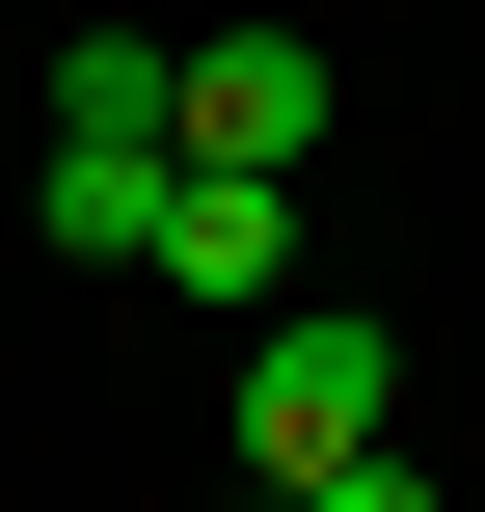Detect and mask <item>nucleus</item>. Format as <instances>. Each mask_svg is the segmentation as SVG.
I'll return each instance as SVG.
<instances>
[{
	"label": "nucleus",
	"instance_id": "obj_2",
	"mask_svg": "<svg viewBox=\"0 0 485 512\" xmlns=\"http://www.w3.org/2000/svg\"><path fill=\"white\" fill-rule=\"evenodd\" d=\"M189 162H324V27H189Z\"/></svg>",
	"mask_w": 485,
	"mask_h": 512
},
{
	"label": "nucleus",
	"instance_id": "obj_3",
	"mask_svg": "<svg viewBox=\"0 0 485 512\" xmlns=\"http://www.w3.org/2000/svg\"><path fill=\"white\" fill-rule=\"evenodd\" d=\"M162 297H189V324H270V297H297V189H270V162H189V189H162Z\"/></svg>",
	"mask_w": 485,
	"mask_h": 512
},
{
	"label": "nucleus",
	"instance_id": "obj_5",
	"mask_svg": "<svg viewBox=\"0 0 485 512\" xmlns=\"http://www.w3.org/2000/svg\"><path fill=\"white\" fill-rule=\"evenodd\" d=\"M54 135H162L189 162V54L162 27H54Z\"/></svg>",
	"mask_w": 485,
	"mask_h": 512
},
{
	"label": "nucleus",
	"instance_id": "obj_6",
	"mask_svg": "<svg viewBox=\"0 0 485 512\" xmlns=\"http://www.w3.org/2000/svg\"><path fill=\"white\" fill-rule=\"evenodd\" d=\"M297 512H432V486H405V432H378V459H351V486H297Z\"/></svg>",
	"mask_w": 485,
	"mask_h": 512
},
{
	"label": "nucleus",
	"instance_id": "obj_1",
	"mask_svg": "<svg viewBox=\"0 0 485 512\" xmlns=\"http://www.w3.org/2000/svg\"><path fill=\"white\" fill-rule=\"evenodd\" d=\"M216 432H243V486H351V459L405 432V351H378V297H270Z\"/></svg>",
	"mask_w": 485,
	"mask_h": 512
},
{
	"label": "nucleus",
	"instance_id": "obj_4",
	"mask_svg": "<svg viewBox=\"0 0 485 512\" xmlns=\"http://www.w3.org/2000/svg\"><path fill=\"white\" fill-rule=\"evenodd\" d=\"M162 189H189L162 135H54V162H27V216H54L81 270H162Z\"/></svg>",
	"mask_w": 485,
	"mask_h": 512
}]
</instances>
